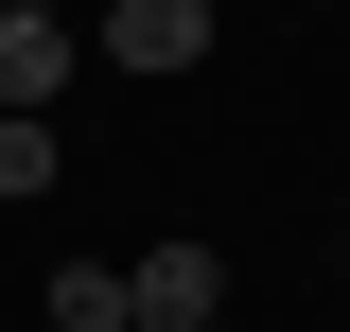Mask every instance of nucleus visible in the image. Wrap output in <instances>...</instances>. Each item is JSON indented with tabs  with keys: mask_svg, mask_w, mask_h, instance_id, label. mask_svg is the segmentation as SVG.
I'll use <instances>...</instances> for the list:
<instances>
[{
	"mask_svg": "<svg viewBox=\"0 0 350 332\" xmlns=\"http://www.w3.org/2000/svg\"><path fill=\"white\" fill-rule=\"evenodd\" d=\"M18 193H53V123H0V210Z\"/></svg>",
	"mask_w": 350,
	"mask_h": 332,
	"instance_id": "39448f33",
	"label": "nucleus"
},
{
	"mask_svg": "<svg viewBox=\"0 0 350 332\" xmlns=\"http://www.w3.org/2000/svg\"><path fill=\"white\" fill-rule=\"evenodd\" d=\"M211 53V0H105V70H193Z\"/></svg>",
	"mask_w": 350,
	"mask_h": 332,
	"instance_id": "7ed1b4c3",
	"label": "nucleus"
},
{
	"mask_svg": "<svg viewBox=\"0 0 350 332\" xmlns=\"http://www.w3.org/2000/svg\"><path fill=\"white\" fill-rule=\"evenodd\" d=\"M0 18H70V0H0Z\"/></svg>",
	"mask_w": 350,
	"mask_h": 332,
	"instance_id": "423d86ee",
	"label": "nucleus"
},
{
	"mask_svg": "<svg viewBox=\"0 0 350 332\" xmlns=\"http://www.w3.org/2000/svg\"><path fill=\"white\" fill-rule=\"evenodd\" d=\"M53 332H123V280L105 262H53Z\"/></svg>",
	"mask_w": 350,
	"mask_h": 332,
	"instance_id": "20e7f679",
	"label": "nucleus"
},
{
	"mask_svg": "<svg viewBox=\"0 0 350 332\" xmlns=\"http://www.w3.org/2000/svg\"><path fill=\"white\" fill-rule=\"evenodd\" d=\"M88 70V36L70 18H0V123H53V87Z\"/></svg>",
	"mask_w": 350,
	"mask_h": 332,
	"instance_id": "f03ea898",
	"label": "nucleus"
},
{
	"mask_svg": "<svg viewBox=\"0 0 350 332\" xmlns=\"http://www.w3.org/2000/svg\"><path fill=\"white\" fill-rule=\"evenodd\" d=\"M211 297H228L211 245H140L123 262V332H211Z\"/></svg>",
	"mask_w": 350,
	"mask_h": 332,
	"instance_id": "f257e3e1",
	"label": "nucleus"
}]
</instances>
